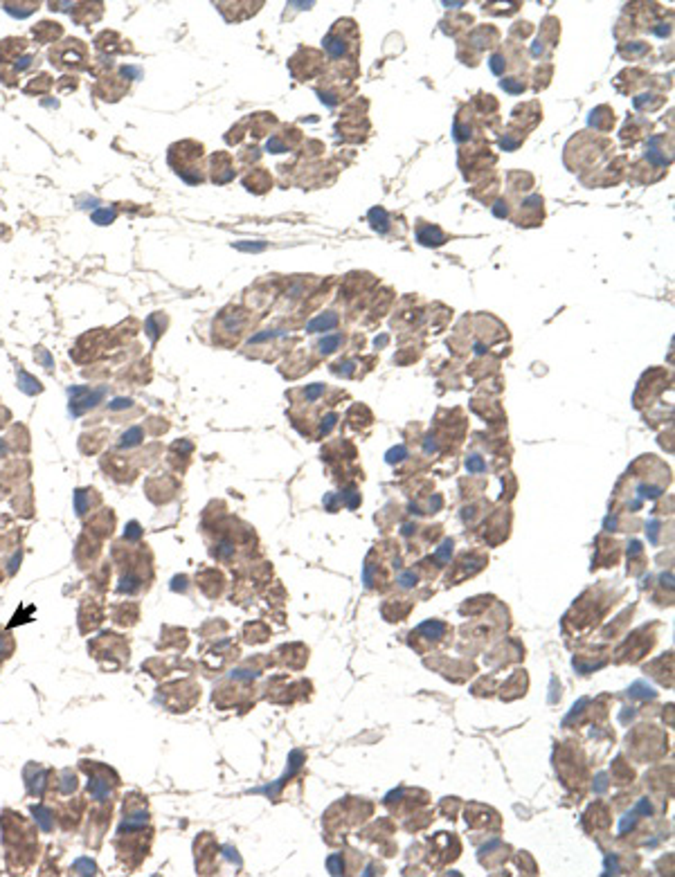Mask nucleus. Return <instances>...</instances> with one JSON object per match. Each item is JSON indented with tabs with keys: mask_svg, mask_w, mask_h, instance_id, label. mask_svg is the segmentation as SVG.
Wrapping results in <instances>:
<instances>
[{
	"mask_svg": "<svg viewBox=\"0 0 675 877\" xmlns=\"http://www.w3.org/2000/svg\"><path fill=\"white\" fill-rule=\"evenodd\" d=\"M93 218H95L97 223H100V221H113V218H115V212H102V214H95Z\"/></svg>",
	"mask_w": 675,
	"mask_h": 877,
	"instance_id": "12",
	"label": "nucleus"
},
{
	"mask_svg": "<svg viewBox=\"0 0 675 877\" xmlns=\"http://www.w3.org/2000/svg\"><path fill=\"white\" fill-rule=\"evenodd\" d=\"M414 580H416V576H414V574H405V576H401V585H403V587H412Z\"/></svg>",
	"mask_w": 675,
	"mask_h": 877,
	"instance_id": "13",
	"label": "nucleus"
},
{
	"mask_svg": "<svg viewBox=\"0 0 675 877\" xmlns=\"http://www.w3.org/2000/svg\"><path fill=\"white\" fill-rule=\"evenodd\" d=\"M50 59L59 68H83L86 45L79 39H70L64 45H59L57 50H52Z\"/></svg>",
	"mask_w": 675,
	"mask_h": 877,
	"instance_id": "1",
	"label": "nucleus"
},
{
	"mask_svg": "<svg viewBox=\"0 0 675 877\" xmlns=\"http://www.w3.org/2000/svg\"><path fill=\"white\" fill-rule=\"evenodd\" d=\"M322 392H324V385H320V383H317V385H313V387H309V389H306V392H304V396H306V400H315V398H317V396H320Z\"/></svg>",
	"mask_w": 675,
	"mask_h": 877,
	"instance_id": "8",
	"label": "nucleus"
},
{
	"mask_svg": "<svg viewBox=\"0 0 675 877\" xmlns=\"http://www.w3.org/2000/svg\"><path fill=\"white\" fill-rule=\"evenodd\" d=\"M405 457V448H397V450H392V453L387 455V461L389 464H394L397 459H403Z\"/></svg>",
	"mask_w": 675,
	"mask_h": 877,
	"instance_id": "10",
	"label": "nucleus"
},
{
	"mask_svg": "<svg viewBox=\"0 0 675 877\" xmlns=\"http://www.w3.org/2000/svg\"><path fill=\"white\" fill-rule=\"evenodd\" d=\"M336 322H338L336 315L334 313H327V315H320V318H315L306 328H309L311 333H315V331H329V328L336 326Z\"/></svg>",
	"mask_w": 675,
	"mask_h": 877,
	"instance_id": "2",
	"label": "nucleus"
},
{
	"mask_svg": "<svg viewBox=\"0 0 675 877\" xmlns=\"http://www.w3.org/2000/svg\"><path fill=\"white\" fill-rule=\"evenodd\" d=\"M466 468H469V472H482V470H486V464L477 455H473V457L466 459Z\"/></svg>",
	"mask_w": 675,
	"mask_h": 877,
	"instance_id": "7",
	"label": "nucleus"
},
{
	"mask_svg": "<svg viewBox=\"0 0 675 877\" xmlns=\"http://www.w3.org/2000/svg\"><path fill=\"white\" fill-rule=\"evenodd\" d=\"M370 221H372L374 229H378V232H385V229H387V216H385L383 210H378V207L370 212Z\"/></svg>",
	"mask_w": 675,
	"mask_h": 877,
	"instance_id": "5",
	"label": "nucleus"
},
{
	"mask_svg": "<svg viewBox=\"0 0 675 877\" xmlns=\"http://www.w3.org/2000/svg\"><path fill=\"white\" fill-rule=\"evenodd\" d=\"M419 241L425 243V246H439V243H444V234L437 227H428L419 232Z\"/></svg>",
	"mask_w": 675,
	"mask_h": 877,
	"instance_id": "4",
	"label": "nucleus"
},
{
	"mask_svg": "<svg viewBox=\"0 0 675 877\" xmlns=\"http://www.w3.org/2000/svg\"><path fill=\"white\" fill-rule=\"evenodd\" d=\"M122 583H138V580H135L133 576H129V578H124ZM119 590L122 592H133V590H138V585H119Z\"/></svg>",
	"mask_w": 675,
	"mask_h": 877,
	"instance_id": "11",
	"label": "nucleus"
},
{
	"mask_svg": "<svg viewBox=\"0 0 675 877\" xmlns=\"http://www.w3.org/2000/svg\"><path fill=\"white\" fill-rule=\"evenodd\" d=\"M237 248L239 250H248V252H262L264 248H266V243H237Z\"/></svg>",
	"mask_w": 675,
	"mask_h": 877,
	"instance_id": "9",
	"label": "nucleus"
},
{
	"mask_svg": "<svg viewBox=\"0 0 675 877\" xmlns=\"http://www.w3.org/2000/svg\"><path fill=\"white\" fill-rule=\"evenodd\" d=\"M34 36H39L43 41H50L54 36H61V25L59 23H41V25L34 28Z\"/></svg>",
	"mask_w": 675,
	"mask_h": 877,
	"instance_id": "3",
	"label": "nucleus"
},
{
	"mask_svg": "<svg viewBox=\"0 0 675 877\" xmlns=\"http://www.w3.org/2000/svg\"><path fill=\"white\" fill-rule=\"evenodd\" d=\"M340 345H342V335H327V338L320 340V351L331 353V351H336Z\"/></svg>",
	"mask_w": 675,
	"mask_h": 877,
	"instance_id": "6",
	"label": "nucleus"
}]
</instances>
